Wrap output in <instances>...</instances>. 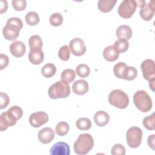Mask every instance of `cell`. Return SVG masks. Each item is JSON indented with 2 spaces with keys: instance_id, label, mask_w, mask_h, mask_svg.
I'll use <instances>...</instances> for the list:
<instances>
[{
  "instance_id": "obj_1",
  "label": "cell",
  "mask_w": 155,
  "mask_h": 155,
  "mask_svg": "<svg viewBox=\"0 0 155 155\" xmlns=\"http://www.w3.org/2000/svg\"><path fill=\"white\" fill-rule=\"evenodd\" d=\"M94 140L92 136L89 133L81 134L73 145L74 151L79 155H85L93 148Z\"/></svg>"
},
{
  "instance_id": "obj_2",
  "label": "cell",
  "mask_w": 155,
  "mask_h": 155,
  "mask_svg": "<svg viewBox=\"0 0 155 155\" xmlns=\"http://www.w3.org/2000/svg\"><path fill=\"white\" fill-rule=\"evenodd\" d=\"M70 94V87L68 82L61 80L52 84L48 90V94L51 99L65 98Z\"/></svg>"
},
{
  "instance_id": "obj_3",
  "label": "cell",
  "mask_w": 155,
  "mask_h": 155,
  "mask_svg": "<svg viewBox=\"0 0 155 155\" xmlns=\"http://www.w3.org/2000/svg\"><path fill=\"white\" fill-rule=\"evenodd\" d=\"M133 102L136 107L143 113L149 111L153 105L151 97L144 90H138L134 94Z\"/></svg>"
},
{
  "instance_id": "obj_4",
  "label": "cell",
  "mask_w": 155,
  "mask_h": 155,
  "mask_svg": "<svg viewBox=\"0 0 155 155\" xmlns=\"http://www.w3.org/2000/svg\"><path fill=\"white\" fill-rule=\"evenodd\" d=\"M109 103L119 109L127 108L129 104V97L124 91L116 89L111 91L108 97Z\"/></svg>"
},
{
  "instance_id": "obj_5",
  "label": "cell",
  "mask_w": 155,
  "mask_h": 155,
  "mask_svg": "<svg viewBox=\"0 0 155 155\" xmlns=\"http://www.w3.org/2000/svg\"><path fill=\"white\" fill-rule=\"evenodd\" d=\"M126 137L127 144L130 147L137 148L142 142V131L138 127H132L127 130Z\"/></svg>"
},
{
  "instance_id": "obj_6",
  "label": "cell",
  "mask_w": 155,
  "mask_h": 155,
  "mask_svg": "<svg viewBox=\"0 0 155 155\" xmlns=\"http://www.w3.org/2000/svg\"><path fill=\"white\" fill-rule=\"evenodd\" d=\"M137 6L136 1L124 0L120 4L117 12L120 16L123 18H130L135 12Z\"/></svg>"
},
{
  "instance_id": "obj_7",
  "label": "cell",
  "mask_w": 155,
  "mask_h": 155,
  "mask_svg": "<svg viewBox=\"0 0 155 155\" xmlns=\"http://www.w3.org/2000/svg\"><path fill=\"white\" fill-rule=\"evenodd\" d=\"M143 77L148 82L155 81V65L154 61L147 59L142 61L140 64Z\"/></svg>"
},
{
  "instance_id": "obj_8",
  "label": "cell",
  "mask_w": 155,
  "mask_h": 155,
  "mask_svg": "<svg viewBox=\"0 0 155 155\" xmlns=\"http://www.w3.org/2000/svg\"><path fill=\"white\" fill-rule=\"evenodd\" d=\"M70 50L73 54L77 56L83 55L86 51V45L84 41L80 38H74L69 44Z\"/></svg>"
},
{
  "instance_id": "obj_9",
  "label": "cell",
  "mask_w": 155,
  "mask_h": 155,
  "mask_svg": "<svg viewBox=\"0 0 155 155\" xmlns=\"http://www.w3.org/2000/svg\"><path fill=\"white\" fill-rule=\"evenodd\" d=\"M29 123L33 127L38 128L48 121V114L44 111H37L32 113L29 117Z\"/></svg>"
},
{
  "instance_id": "obj_10",
  "label": "cell",
  "mask_w": 155,
  "mask_h": 155,
  "mask_svg": "<svg viewBox=\"0 0 155 155\" xmlns=\"http://www.w3.org/2000/svg\"><path fill=\"white\" fill-rule=\"evenodd\" d=\"M139 14L141 18L144 21H150L153 17L155 8H154V1H151L149 2L145 1L141 5Z\"/></svg>"
},
{
  "instance_id": "obj_11",
  "label": "cell",
  "mask_w": 155,
  "mask_h": 155,
  "mask_svg": "<svg viewBox=\"0 0 155 155\" xmlns=\"http://www.w3.org/2000/svg\"><path fill=\"white\" fill-rule=\"evenodd\" d=\"M21 29L12 24L6 23L2 29V34L5 39L8 41L15 40L19 36Z\"/></svg>"
},
{
  "instance_id": "obj_12",
  "label": "cell",
  "mask_w": 155,
  "mask_h": 155,
  "mask_svg": "<svg viewBox=\"0 0 155 155\" xmlns=\"http://www.w3.org/2000/svg\"><path fill=\"white\" fill-rule=\"evenodd\" d=\"M50 154L51 155H69L70 154V148L67 143L58 142L51 147Z\"/></svg>"
},
{
  "instance_id": "obj_13",
  "label": "cell",
  "mask_w": 155,
  "mask_h": 155,
  "mask_svg": "<svg viewBox=\"0 0 155 155\" xmlns=\"http://www.w3.org/2000/svg\"><path fill=\"white\" fill-rule=\"evenodd\" d=\"M17 120L13 117L8 111L3 112L0 116V130H6L9 127H12L16 124Z\"/></svg>"
},
{
  "instance_id": "obj_14",
  "label": "cell",
  "mask_w": 155,
  "mask_h": 155,
  "mask_svg": "<svg viewBox=\"0 0 155 155\" xmlns=\"http://www.w3.org/2000/svg\"><path fill=\"white\" fill-rule=\"evenodd\" d=\"M38 138L41 143H48L54 139V132L50 127H45L38 132Z\"/></svg>"
},
{
  "instance_id": "obj_15",
  "label": "cell",
  "mask_w": 155,
  "mask_h": 155,
  "mask_svg": "<svg viewBox=\"0 0 155 155\" xmlns=\"http://www.w3.org/2000/svg\"><path fill=\"white\" fill-rule=\"evenodd\" d=\"M26 47L24 42L20 41H15L10 45V51L13 56L20 58L25 53Z\"/></svg>"
},
{
  "instance_id": "obj_16",
  "label": "cell",
  "mask_w": 155,
  "mask_h": 155,
  "mask_svg": "<svg viewBox=\"0 0 155 155\" xmlns=\"http://www.w3.org/2000/svg\"><path fill=\"white\" fill-rule=\"evenodd\" d=\"M89 86L87 82L84 79H79L73 82L72 85L73 91L78 95H83L88 91Z\"/></svg>"
},
{
  "instance_id": "obj_17",
  "label": "cell",
  "mask_w": 155,
  "mask_h": 155,
  "mask_svg": "<svg viewBox=\"0 0 155 155\" xmlns=\"http://www.w3.org/2000/svg\"><path fill=\"white\" fill-rule=\"evenodd\" d=\"M110 120L109 114L104 111H98L94 115V121L99 127L106 125Z\"/></svg>"
},
{
  "instance_id": "obj_18",
  "label": "cell",
  "mask_w": 155,
  "mask_h": 155,
  "mask_svg": "<svg viewBox=\"0 0 155 155\" xmlns=\"http://www.w3.org/2000/svg\"><path fill=\"white\" fill-rule=\"evenodd\" d=\"M116 34L119 39L128 40L132 36V30L128 25H121L117 28Z\"/></svg>"
},
{
  "instance_id": "obj_19",
  "label": "cell",
  "mask_w": 155,
  "mask_h": 155,
  "mask_svg": "<svg viewBox=\"0 0 155 155\" xmlns=\"http://www.w3.org/2000/svg\"><path fill=\"white\" fill-rule=\"evenodd\" d=\"M29 61L34 65H39L42 62L44 59V54L42 50L33 51L30 50L28 55Z\"/></svg>"
},
{
  "instance_id": "obj_20",
  "label": "cell",
  "mask_w": 155,
  "mask_h": 155,
  "mask_svg": "<svg viewBox=\"0 0 155 155\" xmlns=\"http://www.w3.org/2000/svg\"><path fill=\"white\" fill-rule=\"evenodd\" d=\"M119 53L114 49L113 45H109L105 47L103 51L104 58L109 62H113L117 59Z\"/></svg>"
},
{
  "instance_id": "obj_21",
  "label": "cell",
  "mask_w": 155,
  "mask_h": 155,
  "mask_svg": "<svg viewBox=\"0 0 155 155\" xmlns=\"http://www.w3.org/2000/svg\"><path fill=\"white\" fill-rule=\"evenodd\" d=\"M28 45L30 50L37 51L42 50L43 42L41 38L37 35L30 36L28 40Z\"/></svg>"
},
{
  "instance_id": "obj_22",
  "label": "cell",
  "mask_w": 155,
  "mask_h": 155,
  "mask_svg": "<svg viewBox=\"0 0 155 155\" xmlns=\"http://www.w3.org/2000/svg\"><path fill=\"white\" fill-rule=\"evenodd\" d=\"M117 0H99L97 2L99 10L103 13L110 12L114 7Z\"/></svg>"
},
{
  "instance_id": "obj_23",
  "label": "cell",
  "mask_w": 155,
  "mask_h": 155,
  "mask_svg": "<svg viewBox=\"0 0 155 155\" xmlns=\"http://www.w3.org/2000/svg\"><path fill=\"white\" fill-rule=\"evenodd\" d=\"M137 76V70L134 67L127 66L122 74V79L127 80V81H133L134 80Z\"/></svg>"
},
{
  "instance_id": "obj_24",
  "label": "cell",
  "mask_w": 155,
  "mask_h": 155,
  "mask_svg": "<svg viewBox=\"0 0 155 155\" xmlns=\"http://www.w3.org/2000/svg\"><path fill=\"white\" fill-rule=\"evenodd\" d=\"M56 71L55 65L52 63H48L44 65L41 68V73L42 76L47 78L53 76Z\"/></svg>"
},
{
  "instance_id": "obj_25",
  "label": "cell",
  "mask_w": 155,
  "mask_h": 155,
  "mask_svg": "<svg viewBox=\"0 0 155 155\" xmlns=\"http://www.w3.org/2000/svg\"><path fill=\"white\" fill-rule=\"evenodd\" d=\"M113 47L118 53H122L128 50L129 47V43L128 40L119 39L114 42Z\"/></svg>"
},
{
  "instance_id": "obj_26",
  "label": "cell",
  "mask_w": 155,
  "mask_h": 155,
  "mask_svg": "<svg viewBox=\"0 0 155 155\" xmlns=\"http://www.w3.org/2000/svg\"><path fill=\"white\" fill-rule=\"evenodd\" d=\"M76 125L80 130H87L91 128V122L87 117H81L76 120Z\"/></svg>"
},
{
  "instance_id": "obj_27",
  "label": "cell",
  "mask_w": 155,
  "mask_h": 155,
  "mask_svg": "<svg viewBox=\"0 0 155 155\" xmlns=\"http://www.w3.org/2000/svg\"><path fill=\"white\" fill-rule=\"evenodd\" d=\"M69 129H70V126L68 124V123H67L66 122H59L55 128V131L56 134L58 136H63L66 135L68 131H69Z\"/></svg>"
},
{
  "instance_id": "obj_28",
  "label": "cell",
  "mask_w": 155,
  "mask_h": 155,
  "mask_svg": "<svg viewBox=\"0 0 155 155\" xmlns=\"http://www.w3.org/2000/svg\"><path fill=\"white\" fill-rule=\"evenodd\" d=\"M26 22L30 25H35L39 22V15L35 12H28L25 17Z\"/></svg>"
},
{
  "instance_id": "obj_29",
  "label": "cell",
  "mask_w": 155,
  "mask_h": 155,
  "mask_svg": "<svg viewBox=\"0 0 155 155\" xmlns=\"http://www.w3.org/2000/svg\"><path fill=\"white\" fill-rule=\"evenodd\" d=\"M76 73L79 77L85 78L90 74V69L87 64H81L76 67Z\"/></svg>"
},
{
  "instance_id": "obj_30",
  "label": "cell",
  "mask_w": 155,
  "mask_h": 155,
  "mask_svg": "<svg viewBox=\"0 0 155 155\" xmlns=\"http://www.w3.org/2000/svg\"><path fill=\"white\" fill-rule=\"evenodd\" d=\"M76 78V73L72 69L67 68L65 69L61 75V78L62 80L66 81L68 83L71 82L74 80Z\"/></svg>"
},
{
  "instance_id": "obj_31",
  "label": "cell",
  "mask_w": 155,
  "mask_h": 155,
  "mask_svg": "<svg viewBox=\"0 0 155 155\" xmlns=\"http://www.w3.org/2000/svg\"><path fill=\"white\" fill-rule=\"evenodd\" d=\"M143 126L148 130H154L155 129V116L154 113L151 115L143 118L142 120Z\"/></svg>"
},
{
  "instance_id": "obj_32",
  "label": "cell",
  "mask_w": 155,
  "mask_h": 155,
  "mask_svg": "<svg viewBox=\"0 0 155 155\" xmlns=\"http://www.w3.org/2000/svg\"><path fill=\"white\" fill-rule=\"evenodd\" d=\"M49 21L51 25L58 27L62 24L63 22V17L60 13H54L50 16Z\"/></svg>"
},
{
  "instance_id": "obj_33",
  "label": "cell",
  "mask_w": 155,
  "mask_h": 155,
  "mask_svg": "<svg viewBox=\"0 0 155 155\" xmlns=\"http://www.w3.org/2000/svg\"><path fill=\"white\" fill-rule=\"evenodd\" d=\"M8 113L16 120L21 119L23 114V111L21 107L17 105H13L8 110Z\"/></svg>"
},
{
  "instance_id": "obj_34",
  "label": "cell",
  "mask_w": 155,
  "mask_h": 155,
  "mask_svg": "<svg viewBox=\"0 0 155 155\" xmlns=\"http://www.w3.org/2000/svg\"><path fill=\"white\" fill-rule=\"evenodd\" d=\"M70 51L68 45H64L59 48L58 51V56L61 60L64 61H67L70 59Z\"/></svg>"
},
{
  "instance_id": "obj_35",
  "label": "cell",
  "mask_w": 155,
  "mask_h": 155,
  "mask_svg": "<svg viewBox=\"0 0 155 155\" xmlns=\"http://www.w3.org/2000/svg\"><path fill=\"white\" fill-rule=\"evenodd\" d=\"M127 66V65L123 62H119L115 64L113 67V72L115 76H116L117 78L122 79V72Z\"/></svg>"
},
{
  "instance_id": "obj_36",
  "label": "cell",
  "mask_w": 155,
  "mask_h": 155,
  "mask_svg": "<svg viewBox=\"0 0 155 155\" xmlns=\"http://www.w3.org/2000/svg\"><path fill=\"white\" fill-rule=\"evenodd\" d=\"M111 154L112 155H124L125 154V148L123 145L116 143L112 147Z\"/></svg>"
},
{
  "instance_id": "obj_37",
  "label": "cell",
  "mask_w": 155,
  "mask_h": 155,
  "mask_svg": "<svg viewBox=\"0 0 155 155\" xmlns=\"http://www.w3.org/2000/svg\"><path fill=\"white\" fill-rule=\"evenodd\" d=\"M12 5L15 10L22 11L27 6V2L25 0H13Z\"/></svg>"
},
{
  "instance_id": "obj_38",
  "label": "cell",
  "mask_w": 155,
  "mask_h": 155,
  "mask_svg": "<svg viewBox=\"0 0 155 155\" xmlns=\"http://www.w3.org/2000/svg\"><path fill=\"white\" fill-rule=\"evenodd\" d=\"M0 99H1V105L0 109H3L5 108L10 102V98L8 95L4 92H1L0 93Z\"/></svg>"
},
{
  "instance_id": "obj_39",
  "label": "cell",
  "mask_w": 155,
  "mask_h": 155,
  "mask_svg": "<svg viewBox=\"0 0 155 155\" xmlns=\"http://www.w3.org/2000/svg\"><path fill=\"white\" fill-rule=\"evenodd\" d=\"M6 23L12 24H13L14 25H16L18 27H19L21 30L23 27V22H22V20L20 18H16V17L10 18L9 19H8V20L6 22Z\"/></svg>"
},
{
  "instance_id": "obj_40",
  "label": "cell",
  "mask_w": 155,
  "mask_h": 155,
  "mask_svg": "<svg viewBox=\"0 0 155 155\" xmlns=\"http://www.w3.org/2000/svg\"><path fill=\"white\" fill-rule=\"evenodd\" d=\"M9 63L8 57L4 54L1 53L0 54V70H2L5 68Z\"/></svg>"
},
{
  "instance_id": "obj_41",
  "label": "cell",
  "mask_w": 155,
  "mask_h": 155,
  "mask_svg": "<svg viewBox=\"0 0 155 155\" xmlns=\"http://www.w3.org/2000/svg\"><path fill=\"white\" fill-rule=\"evenodd\" d=\"M154 139H155V134L150 135L147 139L148 145L153 150H154Z\"/></svg>"
},
{
  "instance_id": "obj_42",
  "label": "cell",
  "mask_w": 155,
  "mask_h": 155,
  "mask_svg": "<svg viewBox=\"0 0 155 155\" xmlns=\"http://www.w3.org/2000/svg\"><path fill=\"white\" fill-rule=\"evenodd\" d=\"M0 4V13L2 14L7 11L8 8V4L7 1L1 0Z\"/></svg>"
},
{
  "instance_id": "obj_43",
  "label": "cell",
  "mask_w": 155,
  "mask_h": 155,
  "mask_svg": "<svg viewBox=\"0 0 155 155\" xmlns=\"http://www.w3.org/2000/svg\"><path fill=\"white\" fill-rule=\"evenodd\" d=\"M154 82H155V81H149L150 88H151L152 90V91H154Z\"/></svg>"
}]
</instances>
